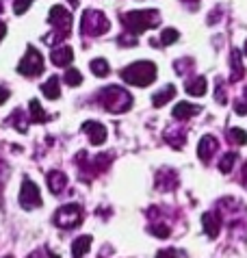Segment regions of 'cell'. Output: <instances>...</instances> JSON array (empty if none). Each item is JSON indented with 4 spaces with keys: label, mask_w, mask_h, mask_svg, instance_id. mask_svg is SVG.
Masks as SVG:
<instances>
[{
    "label": "cell",
    "mask_w": 247,
    "mask_h": 258,
    "mask_svg": "<svg viewBox=\"0 0 247 258\" xmlns=\"http://www.w3.org/2000/svg\"><path fill=\"white\" fill-rule=\"evenodd\" d=\"M18 72L22 76H28V78L39 76L43 72V56H41V52H37L33 46H28L24 59H22L20 66H18Z\"/></svg>",
    "instance_id": "5b68a950"
},
{
    "label": "cell",
    "mask_w": 247,
    "mask_h": 258,
    "mask_svg": "<svg viewBox=\"0 0 247 258\" xmlns=\"http://www.w3.org/2000/svg\"><path fill=\"white\" fill-rule=\"evenodd\" d=\"M187 94L189 96H204L206 94V78L195 76L193 81H189L187 83Z\"/></svg>",
    "instance_id": "e0dca14e"
},
{
    "label": "cell",
    "mask_w": 247,
    "mask_h": 258,
    "mask_svg": "<svg viewBox=\"0 0 247 258\" xmlns=\"http://www.w3.org/2000/svg\"><path fill=\"white\" fill-rule=\"evenodd\" d=\"M200 113V106L198 104H191V102H180L173 106V117H178V119H189V117H193V115H198Z\"/></svg>",
    "instance_id": "4fadbf2b"
},
{
    "label": "cell",
    "mask_w": 247,
    "mask_h": 258,
    "mask_svg": "<svg viewBox=\"0 0 247 258\" xmlns=\"http://www.w3.org/2000/svg\"><path fill=\"white\" fill-rule=\"evenodd\" d=\"M91 72H93L96 76L104 78V76H108L111 68H108V63H106L104 59H93V61H91Z\"/></svg>",
    "instance_id": "44dd1931"
},
{
    "label": "cell",
    "mask_w": 247,
    "mask_h": 258,
    "mask_svg": "<svg viewBox=\"0 0 247 258\" xmlns=\"http://www.w3.org/2000/svg\"><path fill=\"white\" fill-rule=\"evenodd\" d=\"M178 39H180V33L176 31V28H165V31L161 33V44H163V46L176 44Z\"/></svg>",
    "instance_id": "603a6c76"
},
{
    "label": "cell",
    "mask_w": 247,
    "mask_h": 258,
    "mask_svg": "<svg viewBox=\"0 0 247 258\" xmlns=\"http://www.w3.org/2000/svg\"><path fill=\"white\" fill-rule=\"evenodd\" d=\"M182 3H189V5H195V3H198V0H182Z\"/></svg>",
    "instance_id": "e575fe53"
},
{
    "label": "cell",
    "mask_w": 247,
    "mask_h": 258,
    "mask_svg": "<svg viewBox=\"0 0 247 258\" xmlns=\"http://www.w3.org/2000/svg\"><path fill=\"white\" fill-rule=\"evenodd\" d=\"M234 111L238 113V115H247V104L245 102H236L234 104Z\"/></svg>",
    "instance_id": "f546056e"
},
{
    "label": "cell",
    "mask_w": 247,
    "mask_h": 258,
    "mask_svg": "<svg viewBox=\"0 0 247 258\" xmlns=\"http://www.w3.org/2000/svg\"><path fill=\"white\" fill-rule=\"evenodd\" d=\"M161 13H158L156 9H145V11H130V13H124L121 22L126 28H130V33L133 35H141L143 31H148V28H154L158 26V22H161Z\"/></svg>",
    "instance_id": "3957f363"
},
{
    "label": "cell",
    "mask_w": 247,
    "mask_h": 258,
    "mask_svg": "<svg viewBox=\"0 0 247 258\" xmlns=\"http://www.w3.org/2000/svg\"><path fill=\"white\" fill-rule=\"evenodd\" d=\"M9 100V89H5V87H0V104L7 102Z\"/></svg>",
    "instance_id": "1f68e13d"
},
{
    "label": "cell",
    "mask_w": 247,
    "mask_h": 258,
    "mask_svg": "<svg viewBox=\"0 0 247 258\" xmlns=\"http://www.w3.org/2000/svg\"><path fill=\"white\" fill-rule=\"evenodd\" d=\"M119 44H124V46H135L137 39L135 37H119Z\"/></svg>",
    "instance_id": "4dcf8cb0"
},
{
    "label": "cell",
    "mask_w": 247,
    "mask_h": 258,
    "mask_svg": "<svg viewBox=\"0 0 247 258\" xmlns=\"http://www.w3.org/2000/svg\"><path fill=\"white\" fill-rule=\"evenodd\" d=\"M81 28H83V33L85 35H102L104 31H108V20L104 18V13L102 11H85L83 13V20H81Z\"/></svg>",
    "instance_id": "277c9868"
},
{
    "label": "cell",
    "mask_w": 247,
    "mask_h": 258,
    "mask_svg": "<svg viewBox=\"0 0 247 258\" xmlns=\"http://www.w3.org/2000/svg\"><path fill=\"white\" fill-rule=\"evenodd\" d=\"M215 98H217V102H219V104L226 102V94H223V87H217V89H215Z\"/></svg>",
    "instance_id": "f1b7e54d"
},
{
    "label": "cell",
    "mask_w": 247,
    "mask_h": 258,
    "mask_svg": "<svg viewBox=\"0 0 247 258\" xmlns=\"http://www.w3.org/2000/svg\"><path fill=\"white\" fill-rule=\"evenodd\" d=\"M83 133L89 135V141L93 146H102L106 141V128L100 121H85L83 124Z\"/></svg>",
    "instance_id": "9c48e42d"
},
{
    "label": "cell",
    "mask_w": 247,
    "mask_h": 258,
    "mask_svg": "<svg viewBox=\"0 0 247 258\" xmlns=\"http://www.w3.org/2000/svg\"><path fill=\"white\" fill-rule=\"evenodd\" d=\"M217 148H219V143H217V139L213 137V135H206V137H202V139H200V146H198L200 159L204 161V163H208L210 156L217 152Z\"/></svg>",
    "instance_id": "8fae6325"
},
{
    "label": "cell",
    "mask_w": 247,
    "mask_h": 258,
    "mask_svg": "<svg viewBox=\"0 0 247 258\" xmlns=\"http://www.w3.org/2000/svg\"><path fill=\"white\" fill-rule=\"evenodd\" d=\"M243 76H245V70L241 63V52L234 48L232 50V83H238Z\"/></svg>",
    "instance_id": "ac0fdd59"
},
{
    "label": "cell",
    "mask_w": 247,
    "mask_h": 258,
    "mask_svg": "<svg viewBox=\"0 0 247 258\" xmlns=\"http://www.w3.org/2000/svg\"><path fill=\"white\" fill-rule=\"evenodd\" d=\"M243 184H245V187H247V163L243 165Z\"/></svg>",
    "instance_id": "836d02e7"
},
{
    "label": "cell",
    "mask_w": 247,
    "mask_h": 258,
    "mask_svg": "<svg viewBox=\"0 0 247 258\" xmlns=\"http://www.w3.org/2000/svg\"><path fill=\"white\" fill-rule=\"evenodd\" d=\"M228 137H230L232 143H236V146H245V143H247V133L241 131V128H230Z\"/></svg>",
    "instance_id": "7402d4cb"
},
{
    "label": "cell",
    "mask_w": 247,
    "mask_h": 258,
    "mask_svg": "<svg viewBox=\"0 0 247 258\" xmlns=\"http://www.w3.org/2000/svg\"><path fill=\"white\" fill-rule=\"evenodd\" d=\"M48 22L56 28V33H59L63 39L68 37L70 31H72V16H70V11L65 9V7H61V5H54L52 9H50Z\"/></svg>",
    "instance_id": "52a82bcc"
},
{
    "label": "cell",
    "mask_w": 247,
    "mask_h": 258,
    "mask_svg": "<svg viewBox=\"0 0 247 258\" xmlns=\"http://www.w3.org/2000/svg\"><path fill=\"white\" fill-rule=\"evenodd\" d=\"M156 258H176V252H173V249H161V252L156 254Z\"/></svg>",
    "instance_id": "83f0119b"
},
{
    "label": "cell",
    "mask_w": 247,
    "mask_h": 258,
    "mask_svg": "<svg viewBox=\"0 0 247 258\" xmlns=\"http://www.w3.org/2000/svg\"><path fill=\"white\" fill-rule=\"evenodd\" d=\"M63 81L70 85V87H78V85L83 83V74L78 70H68L65 72V76H63Z\"/></svg>",
    "instance_id": "cb8c5ba5"
},
{
    "label": "cell",
    "mask_w": 247,
    "mask_h": 258,
    "mask_svg": "<svg viewBox=\"0 0 247 258\" xmlns=\"http://www.w3.org/2000/svg\"><path fill=\"white\" fill-rule=\"evenodd\" d=\"M0 13H3V3H0Z\"/></svg>",
    "instance_id": "8d00e7d4"
},
{
    "label": "cell",
    "mask_w": 247,
    "mask_h": 258,
    "mask_svg": "<svg viewBox=\"0 0 247 258\" xmlns=\"http://www.w3.org/2000/svg\"><path fill=\"white\" fill-rule=\"evenodd\" d=\"M33 5V0H16L13 3V11L18 13V16H22V13H26V9Z\"/></svg>",
    "instance_id": "484cf974"
},
{
    "label": "cell",
    "mask_w": 247,
    "mask_h": 258,
    "mask_svg": "<svg viewBox=\"0 0 247 258\" xmlns=\"http://www.w3.org/2000/svg\"><path fill=\"white\" fill-rule=\"evenodd\" d=\"M89 247H91V236L83 234L72 243V254H74V258H83L87 252H89Z\"/></svg>",
    "instance_id": "2e32d148"
},
{
    "label": "cell",
    "mask_w": 247,
    "mask_h": 258,
    "mask_svg": "<svg viewBox=\"0 0 247 258\" xmlns=\"http://www.w3.org/2000/svg\"><path fill=\"white\" fill-rule=\"evenodd\" d=\"M202 224H204V230L210 239H215L217 234L221 230V217L217 211H210V213H204L202 215Z\"/></svg>",
    "instance_id": "30bf717a"
},
{
    "label": "cell",
    "mask_w": 247,
    "mask_h": 258,
    "mask_svg": "<svg viewBox=\"0 0 247 258\" xmlns=\"http://www.w3.org/2000/svg\"><path fill=\"white\" fill-rule=\"evenodd\" d=\"M98 100L104 104V109L108 113H126L133 106V96L128 94L124 87L117 85H108L98 94Z\"/></svg>",
    "instance_id": "6da1fadb"
},
{
    "label": "cell",
    "mask_w": 247,
    "mask_h": 258,
    "mask_svg": "<svg viewBox=\"0 0 247 258\" xmlns=\"http://www.w3.org/2000/svg\"><path fill=\"white\" fill-rule=\"evenodd\" d=\"M41 91L43 96H46L48 100H56L61 96V87H59V76H50L46 83L41 85Z\"/></svg>",
    "instance_id": "9a60e30c"
},
{
    "label": "cell",
    "mask_w": 247,
    "mask_h": 258,
    "mask_svg": "<svg viewBox=\"0 0 247 258\" xmlns=\"http://www.w3.org/2000/svg\"><path fill=\"white\" fill-rule=\"evenodd\" d=\"M31 119L35 121V124H43V121L48 119V115L43 113L39 100H31Z\"/></svg>",
    "instance_id": "ffe728a7"
},
{
    "label": "cell",
    "mask_w": 247,
    "mask_h": 258,
    "mask_svg": "<svg viewBox=\"0 0 247 258\" xmlns=\"http://www.w3.org/2000/svg\"><path fill=\"white\" fill-rule=\"evenodd\" d=\"M173 96H176V87H173V85H167L165 89H161L158 94H154V98H152V104H154V106H163V104L169 102Z\"/></svg>",
    "instance_id": "d6986e66"
},
{
    "label": "cell",
    "mask_w": 247,
    "mask_h": 258,
    "mask_svg": "<svg viewBox=\"0 0 247 258\" xmlns=\"http://www.w3.org/2000/svg\"><path fill=\"white\" fill-rule=\"evenodd\" d=\"M72 61H74V50H72L70 46L54 48V52H52V63H54V66L65 68V66H70Z\"/></svg>",
    "instance_id": "7c38bea8"
},
{
    "label": "cell",
    "mask_w": 247,
    "mask_h": 258,
    "mask_svg": "<svg viewBox=\"0 0 247 258\" xmlns=\"http://www.w3.org/2000/svg\"><path fill=\"white\" fill-rule=\"evenodd\" d=\"M245 54H247V41H245Z\"/></svg>",
    "instance_id": "74e56055"
},
{
    "label": "cell",
    "mask_w": 247,
    "mask_h": 258,
    "mask_svg": "<svg viewBox=\"0 0 247 258\" xmlns=\"http://www.w3.org/2000/svg\"><path fill=\"white\" fill-rule=\"evenodd\" d=\"M124 83L133 85V87H148L156 78V66L152 61H137L126 70H121Z\"/></svg>",
    "instance_id": "7a4b0ae2"
},
{
    "label": "cell",
    "mask_w": 247,
    "mask_h": 258,
    "mask_svg": "<svg viewBox=\"0 0 247 258\" xmlns=\"http://www.w3.org/2000/svg\"><path fill=\"white\" fill-rule=\"evenodd\" d=\"M245 98H247V89H245Z\"/></svg>",
    "instance_id": "f35d334b"
},
{
    "label": "cell",
    "mask_w": 247,
    "mask_h": 258,
    "mask_svg": "<svg viewBox=\"0 0 247 258\" xmlns=\"http://www.w3.org/2000/svg\"><path fill=\"white\" fill-rule=\"evenodd\" d=\"M65 184H68V176L61 174V171H50L48 174V187L54 196H59V193L65 189Z\"/></svg>",
    "instance_id": "5bb4252c"
},
{
    "label": "cell",
    "mask_w": 247,
    "mask_h": 258,
    "mask_svg": "<svg viewBox=\"0 0 247 258\" xmlns=\"http://www.w3.org/2000/svg\"><path fill=\"white\" fill-rule=\"evenodd\" d=\"M150 232L161 236V239H165V236H169V228H165L163 224H154V226H150Z\"/></svg>",
    "instance_id": "4316f807"
},
{
    "label": "cell",
    "mask_w": 247,
    "mask_h": 258,
    "mask_svg": "<svg viewBox=\"0 0 247 258\" xmlns=\"http://www.w3.org/2000/svg\"><path fill=\"white\" fill-rule=\"evenodd\" d=\"M50 258H61L59 254H50Z\"/></svg>",
    "instance_id": "d590c367"
},
{
    "label": "cell",
    "mask_w": 247,
    "mask_h": 258,
    "mask_svg": "<svg viewBox=\"0 0 247 258\" xmlns=\"http://www.w3.org/2000/svg\"><path fill=\"white\" fill-rule=\"evenodd\" d=\"M5 33H7V26H5V22H0V41H3Z\"/></svg>",
    "instance_id": "d6a6232c"
},
{
    "label": "cell",
    "mask_w": 247,
    "mask_h": 258,
    "mask_svg": "<svg viewBox=\"0 0 247 258\" xmlns=\"http://www.w3.org/2000/svg\"><path fill=\"white\" fill-rule=\"evenodd\" d=\"M81 221H83V211H81V206H78V204L63 206V209H59V211H56V215H54V224L59 228H65V230L76 228Z\"/></svg>",
    "instance_id": "8992f818"
},
{
    "label": "cell",
    "mask_w": 247,
    "mask_h": 258,
    "mask_svg": "<svg viewBox=\"0 0 247 258\" xmlns=\"http://www.w3.org/2000/svg\"><path fill=\"white\" fill-rule=\"evenodd\" d=\"M7 258H11V256H7Z\"/></svg>",
    "instance_id": "ab89813d"
},
{
    "label": "cell",
    "mask_w": 247,
    "mask_h": 258,
    "mask_svg": "<svg viewBox=\"0 0 247 258\" xmlns=\"http://www.w3.org/2000/svg\"><path fill=\"white\" fill-rule=\"evenodd\" d=\"M234 161H236V154H234V152L223 154V159H221V163H219L221 174H230V169H232V165H234Z\"/></svg>",
    "instance_id": "d4e9b609"
},
{
    "label": "cell",
    "mask_w": 247,
    "mask_h": 258,
    "mask_svg": "<svg viewBox=\"0 0 247 258\" xmlns=\"http://www.w3.org/2000/svg\"><path fill=\"white\" fill-rule=\"evenodd\" d=\"M20 204L24 206V209H37V206H41V193L37 189V184H35L33 180H28V178L22 182Z\"/></svg>",
    "instance_id": "ba28073f"
}]
</instances>
